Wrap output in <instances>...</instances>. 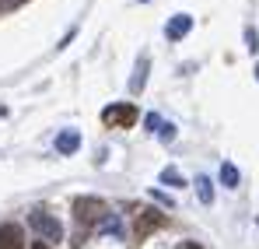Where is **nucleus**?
Returning a JSON list of instances; mask_svg holds the SVG:
<instances>
[{
  "instance_id": "nucleus-1",
  "label": "nucleus",
  "mask_w": 259,
  "mask_h": 249,
  "mask_svg": "<svg viewBox=\"0 0 259 249\" xmlns=\"http://www.w3.org/2000/svg\"><path fill=\"white\" fill-rule=\"evenodd\" d=\"M28 228H32L39 239H46V242H60V239H63V225L56 221V214H49L46 207L28 210Z\"/></svg>"
},
{
  "instance_id": "nucleus-2",
  "label": "nucleus",
  "mask_w": 259,
  "mask_h": 249,
  "mask_svg": "<svg viewBox=\"0 0 259 249\" xmlns=\"http://www.w3.org/2000/svg\"><path fill=\"white\" fill-rule=\"evenodd\" d=\"M109 214H112V210H109V204H105L102 197H77V200H74V218H77L81 225H102Z\"/></svg>"
},
{
  "instance_id": "nucleus-3",
  "label": "nucleus",
  "mask_w": 259,
  "mask_h": 249,
  "mask_svg": "<svg viewBox=\"0 0 259 249\" xmlns=\"http://www.w3.org/2000/svg\"><path fill=\"white\" fill-rule=\"evenodd\" d=\"M137 105L133 102H119V105H105L102 109V120L109 126H119V130H130V126H137Z\"/></svg>"
},
{
  "instance_id": "nucleus-4",
  "label": "nucleus",
  "mask_w": 259,
  "mask_h": 249,
  "mask_svg": "<svg viewBox=\"0 0 259 249\" xmlns=\"http://www.w3.org/2000/svg\"><path fill=\"white\" fill-rule=\"evenodd\" d=\"M165 225H168V214H165V210H140L133 232H137V239H147L151 232H158V228H165Z\"/></svg>"
},
{
  "instance_id": "nucleus-5",
  "label": "nucleus",
  "mask_w": 259,
  "mask_h": 249,
  "mask_svg": "<svg viewBox=\"0 0 259 249\" xmlns=\"http://www.w3.org/2000/svg\"><path fill=\"white\" fill-rule=\"evenodd\" d=\"M189 28H193V14H175L172 21L165 25V35H168V42H179L189 35Z\"/></svg>"
},
{
  "instance_id": "nucleus-6",
  "label": "nucleus",
  "mask_w": 259,
  "mask_h": 249,
  "mask_svg": "<svg viewBox=\"0 0 259 249\" xmlns=\"http://www.w3.org/2000/svg\"><path fill=\"white\" fill-rule=\"evenodd\" d=\"M0 249H25V232L18 225H0Z\"/></svg>"
},
{
  "instance_id": "nucleus-7",
  "label": "nucleus",
  "mask_w": 259,
  "mask_h": 249,
  "mask_svg": "<svg viewBox=\"0 0 259 249\" xmlns=\"http://www.w3.org/2000/svg\"><path fill=\"white\" fill-rule=\"evenodd\" d=\"M77 144H81V133L74 126H67L63 133H56V155H74Z\"/></svg>"
},
{
  "instance_id": "nucleus-8",
  "label": "nucleus",
  "mask_w": 259,
  "mask_h": 249,
  "mask_svg": "<svg viewBox=\"0 0 259 249\" xmlns=\"http://www.w3.org/2000/svg\"><path fill=\"white\" fill-rule=\"evenodd\" d=\"M147 67H151V56L144 53L140 63H137V74L130 78V95H140V91H144V84H147Z\"/></svg>"
},
{
  "instance_id": "nucleus-9",
  "label": "nucleus",
  "mask_w": 259,
  "mask_h": 249,
  "mask_svg": "<svg viewBox=\"0 0 259 249\" xmlns=\"http://www.w3.org/2000/svg\"><path fill=\"white\" fill-rule=\"evenodd\" d=\"M238 179H242L238 168L231 165V162H221V183H224L228 190H238Z\"/></svg>"
},
{
  "instance_id": "nucleus-10",
  "label": "nucleus",
  "mask_w": 259,
  "mask_h": 249,
  "mask_svg": "<svg viewBox=\"0 0 259 249\" xmlns=\"http://www.w3.org/2000/svg\"><path fill=\"white\" fill-rule=\"evenodd\" d=\"M196 193H200V204H207V207L214 204V183H210L207 175H200V179H196Z\"/></svg>"
},
{
  "instance_id": "nucleus-11",
  "label": "nucleus",
  "mask_w": 259,
  "mask_h": 249,
  "mask_svg": "<svg viewBox=\"0 0 259 249\" xmlns=\"http://www.w3.org/2000/svg\"><path fill=\"white\" fill-rule=\"evenodd\" d=\"M161 183H168V186H175V190H179V186H186V179H182V172H179L175 165L161 168Z\"/></svg>"
},
{
  "instance_id": "nucleus-12",
  "label": "nucleus",
  "mask_w": 259,
  "mask_h": 249,
  "mask_svg": "<svg viewBox=\"0 0 259 249\" xmlns=\"http://www.w3.org/2000/svg\"><path fill=\"white\" fill-rule=\"evenodd\" d=\"M102 232H105V235H112V239H119V235H123V225H119V218H116V214H109V218L102 221Z\"/></svg>"
},
{
  "instance_id": "nucleus-13",
  "label": "nucleus",
  "mask_w": 259,
  "mask_h": 249,
  "mask_svg": "<svg viewBox=\"0 0 259 249\" xmlns=\"http://www.w3.org/2000/svg\"><path fill=\"white\" fill-rule=\"evenodd\" d=\"M245 46H249V53H259V35H256V28H245Z\"/></svg>"
},
{
  "instance_id": "nucleus-14",
  "label": "nucleus",
  "mask_w": 259,
  "mask_h": 249,
  "mask_svg": "<svg viewBox=\"0 0 259 249\" xmlns=\"http://www.w3.org/2000/svg\"><path fill=\"white\" fill-rule=\"evenodd\" d=\"M158 137H161L165 144H168V140H175V126L172 123H161V126H158Z\"/></svg>"
},
{
  "instance_id": "nucleus-15",
  "label": "nucleus",
  "mask_w": 259,
  "mask_h": 249,
  "mask_svg": "<svg viewBox=\"0 0 259 249\" xmlns=\"http://www.w3.org/2000/svg\"><path fill=\"white\" fill-rule=\"evenodd\" d=\"M151 197H154V200H158L161 207H168V210L175 207V204H172V197H168V193H161V190H151Z\"/></svg>"
},
{
  "instance_id": "nucleus-16",
  "label": "nucleus",
  "mask_w": 259,
  "mask_h": 249,
  "mask_svg": "<svg viewBox=\"0 0 259 249\" xmlns=\"http://www.w3.org/2000/svg\"><path fill=\"white\" fill-rule=\"evenodd\" d=\"M144 130H151V133H158V126H161V116H158V113H147V120H144Z\"/></svg>"
},
{
  "instance_id": "nucleus-17",
  "label": "nucleus",
  "mask_w": 259,
  "mask_h": 249,
  "mask_svg": "<svg viewBox=\"0 0 259 249\" xmlns=\"http://www.w3.org/2000/svg\"><path fill=\"white\" fill-rule=\"evenodd\" d=\"M25 0H0V14H7V11H14V7H21Z\"/></svg>"
},
{
  "instance_id": "nucleus-18",
  "label": "nucleus",
  "mask_w": 259,
  "mask_h": 249,
  "mask_svg": "<svg viewBox=\"0 0 259 249\" xmlns=\"http://www.w3.org/2000/svg\"><path fill=\"white\" fill-rule=\"evenodd\" d=\"M179 249H203V246H196V242H182Z\"/></svg>"
},
{
  "instance_id": "nucleus-19",
  "label": "nucleus",
  "mask_w": 259,
  "mask_h": 249,
  "mask_svg": "<svg viewBox=\"0 0 259 249\" xmlns=\"http://www.w3.org/2000/svg\"><path fill=\"white\" fill-rule=\"evenodd\" d=\"M32 249H49V246H46V242H32Z\"/></svg>"
},
{
  "instance_id": "nucleus-20",
  "label": "nucleus",
  "mask_w": 259,
  "mask_h": 249,
  "mask_svg": "<svg viewBox=\"0 0 259 249\" xmlns=\"http://www.w3.org/2000/svg\"><path fill=\"white\" fill-rule=\"evenodd\" d=\"M256 225H259V218H256Z\"/></svg>"
},
{
  "instance_id": "nucleus-21",
  "label": "nucleus",
  "mask_w": 259,
  "mask_h": 249,
  "mask_svg": "<svg viewBox=\"0 0 259 249\" xmlns=\"http://www.w3.org/2000/svg\"><path fill=\"white\" fill-rule=\"evenodd\" d=\"M144 4H147V0H144Z\"/></svg>"
}]
</instances>
